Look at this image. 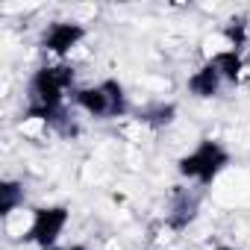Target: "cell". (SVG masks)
Here are the masks:
<instances>
[{
  "mask_svg": "<svg viewBox=\"0 0 250 250\" xmlns=\"http://www.w3.org/2000/svg\"><path fill=\"white\" fill-rule=\"evenodd\" d=\"M68 227V209L65 206H44V209H36V221H33V232L27 241H33L36 247L42 250H53L62 238Z\"/></svg>",
  "mask_w": 250,
  "mask_h": 250,
  "instance_id": "obj_4",
  "label": "cell"
},
{
  "mask_svg": "<svg viewBox=\"0 0 250 250\" xmlns=\"http://www.w3.org/2000/svg\"><path fill=\"white\" fill-rule=\"evenodd\" d=\"M206 250H235L232 244H212V247H206Z\"/></svg>",
  "mask_w": 250,
  "mask_h": 250,
  "instance_id": "obj_8",
  "label": "cell"
},
{
  "mask_svg": "<svg viewBox=\"0 0 250 250\" xmlns=\"http://www.w3.org/2000/svg\"><path fill=\"white\" fill-rule=\"evenodd\" d=\"M74 103L94 121H109L121 118L127 112V94H124L121 83L115 80H100L94 85H83L74 91Z\"/></svg>",
  "mask_w": 250,
  "mask_h": 250,
  "instance_id": "obj_3",
  "label": "cell"
},
{
  "mask_svg": "<svg viewBox=\"0 0 250 250\" xmlns=\"http://www.w3.org/2000/svg\"><path fill=\"white\" fill-rule=\"evenodd\" d=\"M221 85H224V77H221V71H218V65L215 62H203L191 77H188V91L194 94V97H215L218 91H221Z\"/></svg>",
  "mask_w": 250,
  "mask_h": 250,
  "instance_id": "obj_6",
  "label": "cell"
},
{
  "mask_svg": "<svg viewBox=\"0 0 250 250\" xmlns=\"http://www.w3.org/2000/svg\"><path fill=\"white\" fill-rule=\"evenodd\" d=\"M229 165V150L215 139H200L188 153L180 156L177 171L194 186H212Z\"/></svg>",
  "mask_w": 250,
  "mask_h": 250,
  "instance_id": "obj_2",
  "label": "cell"
},
{
  "mask_svg": "<svg viewBox=\"0 0 250 250\" xmlns=\"http://www.w3.org/2000/svg\"><path fill=\"white\" fill-rule=\"evenodd\" d=\"M53 250H85L83 244H71V247H53Z\"/></svg>",
  "mask_w": 250,
  "mask_h": 250,
  "instance_id": "obj_9",
  "label": "cell"
},
{
  "mask_svg": "<svg viewBox=\"0 0 250 250\" xmlns=\"http://www.w3.org/2000/svg\"><path fill=\"white\" fill-rule=\"evenodd\" d=\"M18 188L21 186L18 183H9V180L0 186V215H3V218H9L12 212H18L24 206V194Z\"/></svg>",
  "mask_w": 250,
  "mask_h": 250,
  "instance_id": "obj_7",
  "label": "cell"
},
{
  "mask_svg": "<svg viewBox=\"0 0 250 250\" xmlns=\"http://www.w3.org/2000/svg\"><path fill=\"white\" fill-rule=\"evenodd\" d=\"M74 85V68L68 65H44L33 74L27 85V115L53 121L62 109L68 91Z\"/></svg>",
  "mask_w": 250,
  "mask_h": 250,
  "instance_id": "obj_1",
  "label": "cell"
},
{
  "mask_svg": "<svg viewBox=\"0 0 250 250\" xmlns=\"http://www.w3.org/2000/svg\"><path fill=\"white\" fill-rule=\"evenodd\" d=\"M83 39H85L83 21H53V24L44 30L42 44H44V50H47L50 56L65 59V56H71V53L80 47Z\"/></svg>",
  "mask_w": 250,
  "mask_h": 250,
  "instance_id": "obj_5",
  "label": "cell"
}]
</instances>
